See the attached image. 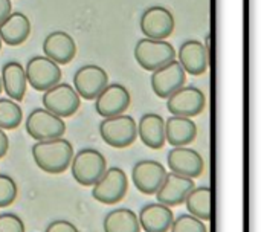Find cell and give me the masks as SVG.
<instances>
[{
  "mask_svg": "<svg viewBox=\"0 0 261 232\" xmlns=\"http://www.w3.org/2000/svg\"><path fill=\"white\" fill-rule=\"evenodd\" d=\"M35 165L49 174L64 173L73 158V147L66 138L38 141L31 148Z\"/></svg>",
  "mask_w": 261,
  "mask_h": 232,
  "instance_id": "obj_1",
  "label": "cell"
},
{
  "mask_svg": "<svg viewBox=\"0 0 261 232\" xmlns=\"http://www.w3.org/2000/svg\"><path fill=\"white\" fill-rule=\"evenodd\" d=\"M69 168L75 182L83 187H93L107 170V161L95 148H81L78 153H73Z\"/></svg>",
  "mask_w": 261,
  "mask_h": 232,
  "instance_id": "obj_2",
  "label": "cell"
},
{
  "mask_svg": "<svg viewBox=\"0 0 261 232\" xmlns=\"http://www.w3.org/2000/svg\"><path fill=\"white\" fill-rule=\"evenodd\" d=\"M101 139L113 148H127L138 139L136 121L130 115H118L104 118L98 127Z\"/></svg>",
  "mask_w": 261,
  "mask_h": 232,
  "instance_id": "obj_3",
  "label": "cell"
},
{
  "mask_svg": "<svg viewBox=\"0 0 261 232\" xmlns=\"http://www.w3.org/2000/svg\"><path fill=\"white\" fill-rule=\"evenodd\" d=\"M127 191V173L119 167H110L92 187V197L102 205H115L125 197Z\"/></svg>",
  "mask_w": 261,
  "mask_h": 232,
  "instance_id": "obj_4",
  "label": "cell"
},
{
  "mask_svg": "<svg viewBox=\"0 0 261 232\" xmlns=\"http://www.w3.org/2000/svg\"><path fill=\"white\" fill-rule=\"evenodd\" d=\"M176 58V49L167 40H151L141 38L135 46V60L136 63L148 72L165 66Z\"/></svg>",
  "mask_w": 261,
  "mask_h": 232,
  "instance_id": "obj_5",
  "label": "cell"
},
{
  "mask_svg": "<svg viewBox=\"0 0 261 232\" xmlns=\"http://www.w3.org/2000/svg\"><path fill=\"white\" fill-rule=\"evenodd\" d=\"M41 102H43V109L63 119L75 115L81 107L80 95L75 92L73 86L67 83H58L54 87L43 92Z\"/></svg>",
  "mask_w": 261,
  "mask_h": 232,
  "instance_id": "obj_6",
  "label": "cell"
},
{
  "mask_svg": "<svg viewBox=\"0 0 261 232\" xmlns=\"http://www.w3.org/2000/svg\"><path fill=\"white\" fill-rule=\"evenodd\" d=\"M26 133L38 141L63 138L66 133V122L63 118L47 112L43 107L34 109L26 118Z\"/></svg>",
  "mask_w": 261,
  "mask_h": 232,
  "instance_id": "obj_7",
  "label": "cell"
},
{
  "mask_svg": "<svg viewBox=\"0 0 261 232\" xmlns=\"http://www.w3.org/2000/svg\"><path fill=\"white\" fill-rule=\"evenodd\" d=\"M24 73L28 84L37 92H46L47 89L58 84L61 80L60 66L41 55H35L28 61Z\"/></svg>",
  "mask_w": 261,
  "mask_h": 232,
  "instance_id": "obj_8",
  "label": "cell"
},
{
  "mask_svg": "<svg viewBox=\"0 0 261 232\" xmlns=\"http://www.w3.org/2000/svg\"><path fill=\"white\" fill-rule=\"evenodd\" d=\"M206 106L205 93L194 86H184L167 98V109L171 116L193 118L203 112Z\"/></svg>",
  "mask_w": 261,
  "mask_h": 232,
  "instance_id": "obj_9",
  "label": "cell"
},
{
  "mask_svg": "<svg viewBox=\"0 0 261 232\" xmlns=\"http://www.w3.org/2000/svg\"><path fill=\"white\" fill-rule=\"evenodd\" d=\"M167 173V168L159 161L142 159L133 165L132 181L139 193L145 196H154L159 187L162 185Z\"/></svg>",
  "mask_w": 261,
  "mask_h": 232,
  "instance_id": "obj_10",
  "label": "cell"
},
{
  "mask_svg": "<svg viewBox=\"0 0 261 232\" xmlns=\"http://www.w3.org/2000/svg\"><path fill=\"white\" fill-rule=\"evenodd\" d=\"M150 81H151V89L154 95L161 99H167L170 95H173L176 90L185 86L187 73L179 64V61L174 58L165 66L151 72Z\"/></svg>",
  "mask_w": 261,
  "mask_h": 232,
  "instance_id": "obj_11",
  "label": "cell"
},
{
  "mask_svg": "<svg viewBox=\"0 0 261 232\" xmlns=\"http://www.w3.org/2000/svg\"><path fill=\"white\" fill-rule=\"evenodd\" d=\"M107 84L109 75L98 64H86L73 75V89L81 99H95Z\"/></svg>",
  "mask_w": 261,
  "mask_h": 232,
  "instance_id": "obj_12",
  "label": "cell"
},
{
  "mask_svg": "<svg viewBox=\"0 0 261 232\" xmlns=\"http://www.w3.org/2000/svg\"><path fill=\"white\" fill-rule=\"evenodd\" d=\"M141 31L147 38L165 40L168 38L176 26L173 14L164 6H150L141 15Z\"/></svg>",
  "mask_w": 261,
  "mask_h": 232,
  "instance_id": "obj_13",
  "label": "cell"
},
{
  "mask_svg": "<svg viewBox=\"0 0 261 232\" xmlns=\"http://www.w3.org/2000/svg\"><path fill=\"white\" fill-rule=\"evenodd\" d=\"M132 96L125 86L113 83L107 84L102 92L95 98V110L102 118L122 115L130 107Z\"/></svg>",
  "mask_w": 261,
  "mask_h": 232,
  "instance_id": "obj_14",
  "label": "cell"
},
{
  "mask_svg": "<svg viewBox=\"0 0 261 232\" xmlns=\"http://www.w3.org/2000/svg\"><path fill=\"white\" fill-rule=\"evenodd\" d=\"M167 165L171 173L196 179L205 170V161L199 151L190 147H173L167 154Z\"/></svg>",
  "mask_w": 261,
  "mask_h": 232,
  "instance_id": "obj_15",
  "label": "cell"
},
{
  "mask_svg": "<svg viewBox=\"0 0 261 232\" xmlns=\"http://www.w3.org/2000/svg\"><path fill=\"white\" fill-rule=\"evenodd\" d=\"M196 187L194 179L176 174V173H167L162 185L156 191V199L159 203L165 207H179L185 202L190 191Z\"/></svg>",
  "mask_w": 261,
  "mask_h": 232,
  "instance_id": "obj_16",
  "label": "cell"
},
{
  "mask_svg": "<svg viewBox=\"0 0 261 232\" xmlns=\"http://www.w3.org/2000/svg\"><path fill=\"white\" fill-rule=\"evenodd\" d=\"M179 64L188 75H203L208 70V47L203 46L199 40H187L180 44L177 50Z\"/></svg>",
  "mask_w": 261,
  "mask_h": 232,
  "instance_id": "obj_17",
  "label": "cell"
},
{
  "mask_svg": "<svg viewBox=\"0 0 261 232\" xmlns=\"http://www.w3.org/2000/svg\"><path fill=\"white\" fill-rule=\"evenodd\" d=\"M44 57L57 64H69L76 55V43L70 34L64 31L50 32L43 41Z\"/></svg>",
  "mask_w": 261,
  "mask_h": 232,
  "instance_id": "obj_18",
  "label": "cell"
},
{
  "mask_svg": "<svg viewBox=\"0 0 261 232\" xmlns=\"http://www.w3.org/2000/svg\"><path fill=\"white\" fill-rule=\"evenodd\" d=\"M136 132L141 142L151 150L162 148L165 142V119L159 113H144L136 122Z\"/></svg>",
  "mask_w": 261,
  "mask_h": 232,
  "instance_id": "obj_19",
  "label": "cell"
},
{
  "mask_svg": "<svg viewBox=\"0 0 261 232\" xmlns=\"http://www.w3.org/2000/svg\"><path fill=\"white\" fill-rule=\"evenodd\" d=\"M141 231L144 232H168L174 220V214L170 207H165L159 202L147 203L141 208L138 214Z\"/></svg>",
  "mask_w": 261,
  "mask_h": 232,
  "instance_id": "obj_20",
  "label": "cell"
},
{
  "mask_svg": "<svg viewBox=\"0 0 261 232\" xmlns=\"http://www.w3.org/2000/svg\"><path fill=\"white\" fill-rule=\"evenodd\" d=\"M197 138V125L191 118L170 116L165 119V142L171 147H188Z\"/></svg>",
  "mask_w": 261,
  "mask_h": 232,
  "instance_id": "obj_21",
  "label": "cell"
},
{
  "mask_svg": "<svg viewBox=\"0 0 261 232\" xmlns=\"http://www.w3.org/2000/svg\"><path fill=\"white\" fill-rule=\"evenodd\" d=\"M0 80H2V90H5L6 98L15 102H20L24 98L28 81H26L24 67L18 61H8L2 67Z\"/></svg>",
  "mask_w": 261,
  "mask_h": 232,
  "instance_id": "obj_22",
  "label": "cell"
},
{
  "mask_svg": "<svg viewBox=\"0 0 261 232\" xmlns=\"http://www.w3.org/2000/svg\"><path fill=\"white\" fill-rule=\"evenodd\" d=\"M31 35V21L23 12H11L0 23L2 43L8 46H20Z\"/></svg>",
  "mask_w": 261,
  "mask_h": 232,
  "instance_id": "obj_23",
  "label": "cell"
},
{
  "mask_svg": "<svg viewBox=\"0 0 261 232\" xmlns=\"http://www.w3.org/2000/svg\"><path fill=\"white\" fill-rule=\"evenodd\" d=\"M104 232H141L138 214L130 208H116L106 214L102 220Z\"/></svg>",
  "mask_w": 261,
  "mask_h": 232,
  "instance_id": "obj_24",
  "label": "cell"
},
{
  "mask_svg": "<svg viewBox=\"0 0 261 232\" xmlns=\"http://www.w3.org/2000/svg\"><path fill=\"white\" fill-rule=\"evenodd\" d=\"M211 197H213V191L210 187L206 185L194 187L184 202L188 210V214L202 222H208L211 219V211H213Z\"/></svg>",
  "mask_w": 261,
  "mask_h": 232,
  "instance_id": "obj_25",
  "label": "cell"
},
{
  "mask_svg": "<svg viewBox=\"0 0 261 232\" xmlns=\"http://www.w3.org/2000/svg\"><path fill=\"white\" fill-rule=\"evenodd\" d=\"M23 121V110L18 102L9 98H0V128L14 130Z\"/></svg>",
  "mask_w": 261,
  "mask_h": 232,
  "instance_id": "obj_26",
  "label": "cell"
},
{
  "mask_svg": "<svg viewBox=\"0 0 261 232\" xmlns=\"http://www.w3.org/2000/svg\"><path fill=\"white\" fill-rule=\"evenodd\" d=\"M168 232H208V228L205 222L190 214H180L173 220Z\"/></svg>",
  "mask_w": 261,
  "mask_h": 232,
  "instance_id": "obj_27",
  "label": "cell"
},
{
  "mask_svg": "<svg viewBox=\"0 0 261 232\" xmlns=\"http://www.w3.org/2000/svg\"><path fill=\"white\" fill-rule=\"evenodd\" d=\"M18 196V187L15 181L5 173H0V208L11 207Z\"/></svg>",
  "mask_w": 261,
  "mask_h": 232,
  "instance_id": "obj_28",
  "label": "cell"
},
{
  "mask_svg": "<svg viewBox=\"0 0 261 232\" xmlns=\"http://www.w3.org/2000/svg\"><path fill=\"white\" fill-rule=\"evenodd\" d=\"M0 232H26L24 222L14 213L0 214Z\"/></svg>",
  "mask_w": 261,
  "mask_h": 232,
  "instance_id": "obj_29",
  "label": "cell"
},
{
  "mask_svg": "<svg viewBox=\"0 0 261 232\" xmlns=\"http://www.w3.org/2000/svg\"><path fill=\"white\" fill-rule=\"evenodd\" d=\"M44 232H80V229L69 220H54L46 226Z\"/></svg>",
  "mask_w": 261,
  "mask_h": 232,
  "instance_id": "obj_30",
  "label": "cell"
},
{
  "mask_svg": "<svg viewBox=\"0 0 261 232\" xmlns=\"http://www.w3.org/2000/svg\"><path fill=\"white\" fill-rule=\"evenodd\" d=\"M8 150H9V138L6 132L0 128V159L6 156Z\"/></svg>",
  "mask_w": 261,
  "mask_h": 232,
  "instance_id": "obj_31",
  "label": "cell"
},
{
  "mask_svg": "<svg viewBox=\"0 0 261 232\" xmlns=\"http://www.w3.org/2000/svg\"><path fill=\"white\" fill-rule=\"evenodd\" d=\"M12 5L11 0H0V23L11 14Z\"/></svg>",
  "mask_w": 261,
  "mask_h": 232,
  "instance_id": "obj_32",
  "label": "cell"
},
{
  "mask_svg": "<svg viewBox=\"0 0 261 232\" xmlns=\"http://www.w3.org/2000/svg\"><path fill=\"white\" fill-rule=\"evenodd\" d=\"M3 90H2V80H0V93H2Z\"/></svg>",
  "mask_w": 261,
  "mask_h": 232,
  "instance_id": "obj_33",
  "label": "cell"
},
{
  "mask_svg": "<svg viewBox=\"0 0 261 232\" xmlns=\"http://www.w3.org/2000/svg\"><path fill=\"white\" fill-rule=\"evenodd\" d=\"M0 50H2V38H0Z\"/></svg>",
  "mask_w": 261,
  "mask_h": 232,
  "instance_id": "obj_34",
  "label": "cell"
}]
</instances>
